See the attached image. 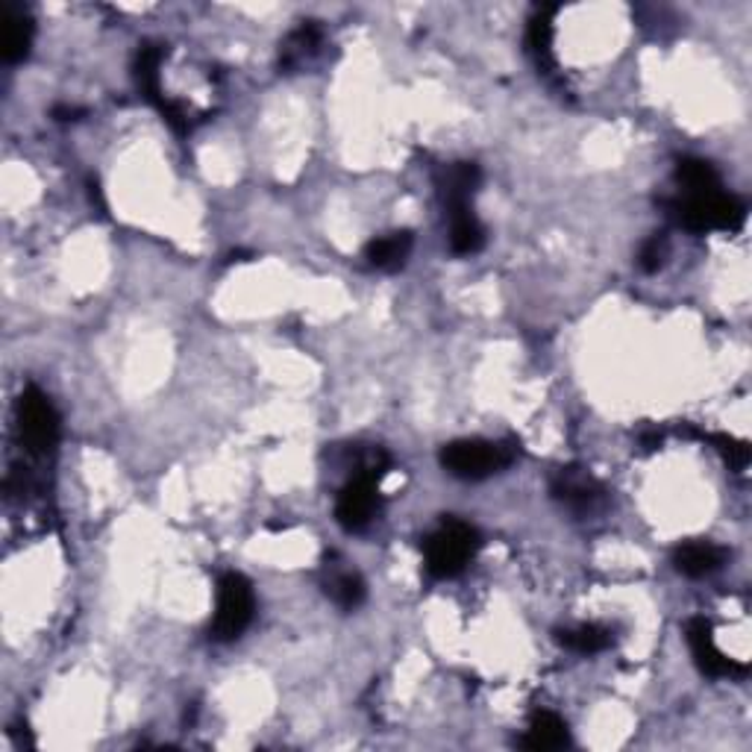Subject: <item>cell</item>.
Returning a JSON list of instances; mask_svg holds the SVG:
<instances>
[{
	"instance_id": "obj_1",
	"label": "cell",
	"mask_w": 752,
	"mask_h": 752,
	"mask_svg": "<svg viewBox=\"0 0 752 752\" xmlns=\"http://www.w3.org/2000/svg\"><path fill=\"white\" fill-rule=\"evenodd\" d=\"M517 459L515 442H482V438H461L444 444L442 468L456 480H489L506 470Z\"/></svg>"
},
{
	"instance_id": "obj_2",
	"label": "cell",
	"mask_w": 752,
	"mask_h": 752,
	"mask_svg": "<svg viewBox=\"0 0 752 752\" xmlns=\"http://www.w3.org/2000/svg\"><path fill=\"white\" fill-rule=\"evenodd\" d=\"M670 212L679 221V226H685L691 233H712V230L735 233V230H741L743 218H747L743 200H738L735 195H726L720 188L673 200Z\"/></svg>"
},
{
	"instance_id": "obj_3",
	"label": "cell",
	"mask_w": 752,
	"mask_h": 752,
	"mask_svg": "<svg viewBox=\"0 0 752 752\" xmlns=\"http://www.w3.org/2000/svg\"><path fill=\"white\" fill-rule=\"evenodd\" d=\"M480 550V532L465 524V520H444L433 536L423 541V559H426V574L435 579H450L459 576L470 564V559Z\"/></svg>"
},
{
	"instance_id": "obj_4",
	"label": "cell",
	"mask_w": 752,
	"mask_h": 752,
	"mask_svg": "<svg viewBox=\"0 0 752 752\" xmlns=\"http://www.w3.org/2000/svg\"><path fill=\"white\" fill-rule=\"evenodd\" d=\"M19 438L21 447L33 456H47L59 442L57 409L36 386L24 388V395L19 397Z\"/></svg>"
},
{
	"instance_id": "obj_5",
	"label": "cell",
	"mask_w": 752,
	"mask_h": 752,
	"mask_svg": "<svg viewBox=\"0 0 752 752\" xmlns=\"http://www.w3.org/2000/svg\"><path fill=\"white\" fill-rule=\"evenodd\" d=\"M256 611L254 585L242 574H224L218 579V609L212 621V638L235 641L250 626Z\"/></svg>"
},
{
	"instance_id": "obj_6",
	"label": "cell",
	"mask_w": 752,
	"mask_h": 752,
	"mask_svg": "<svg viewBox=\"0 0 752 752\" xmlns=\"http://www.w3.org/2000/svg\"><path fill=\"white\" fill-rule=\"evenodd\" d=\"M685 635H688V647H691V656H694L696 668L703 670L705 677H715V679L747 677V665L735 661V658H729L726 653L717 649L712 623L705 621V618L688 621Z\"/></svg>"
},
{
	"instance_id": "obj_7",
	"label": "cell",
	"mask_w": 752,
	"mask_h": 752,
	"mask_svg": "<svg viewBox=\"0 0 752 752\" xmlns=\"http://www.w3.org/2000/svg\"><path fill=\"white\" fill-rule=\"evenodd\" d=\"M379 480L371 473H356L353 480L341 489L339 503H336V517L348 532H359L374 520L379 508Z\"/></svg>"
},
{
	"instance_id": "obj_8",
	"label": "cell",
	"mask_w": 752,
	"mask_h": 752,
	"mask_svg": "<svg viewBox=\"0 0 752 752\" xmlns=\"http://www.w3.org/2000/svg\"><path fill=\"white\" fill-rule=\"evenodd\" d=\"M550 491H553L555 500H562L564 506L576 508V512H585V508H594L602 500V485L594 480L591 473L585 468H576V465H567V468L555 470L553 482H550Z\"/></svg>"
},
{
	"instance_id": "obj_9",
	"label": "cell",
	"mask_w": 752,
	"mask_h": 752,
	"mask_svg": "<svg viewBox=\"0 0 752 752\" xmlns=\"http://www.w3.org/2000/svg\"><path fill=\"white\" fill-rule=\"evenodd\" d=\"M480 165L473 162H453V165H444L438 174H435V188L442 195V203L447 212L453 209H468L470 198L477 195L480 188Z\"/></svg>"
},
{
	"instance_id": "obj_10",
	"label": "cell",
	"mask_w": 752,
	"mask_h": 752,
	"mask_svg": "<svg viewBox=\"0 0 752 752\" xmlns=\"http://www.w3.org/2000/svg\"><path fill=\"white\" fill-rule=\"evenodd\" d=\"M726 555L729 553L724 547L712 544V541H688V544L677 547L673 567L688 579H703V576H712L724 567Z\"/></svg>"
},
{
	"instance_id": "obj_11",
	"label": "cell",
	"mask_w": 752,
	"mask_h": 752,
	"mask_svg": "<svg viewBox=\"0 0 752 752\" xmlns=\"http://www.w3.org/2000/svg\"><path fill=\"white\" fill-rule=\"evenodd\" d=\"M412 245L414 235L409 233V230H395V233L374 238V242L365 247V259L371 268H376V271L395 273L406 265V259L412 254Z\"/></svg>"
},
{
	"instance_id": "obj_12",
	"label": "cell",
	"mask_w": 752,
	"mask_h": 752,
	"mask_svg": "<svg viewBox=\"0 0 752 752\" xmlns=\"http://www.w3.org/2000/svg\"><path fill=\"white\" fill-rule=\"evenodd\" d=\"M33 19L27 12L19 10V7H7L3 10V45H0V54H3V62H21L27 59L30 45H33Z\"/></svg>"
},
{
	"instance_id": "obj_13",
	"label": "cell",
	"mask_w": 752,
	"mask_h": 752,
	"mask_svg": "<svg viewBox=\"0 0 752 752\" xmlns=\"http://www.w3.org/2000/svg\"><path fill=\"white\" fill-rule=\"evenodd\" d=\"M524 747L536 752H550L562 750L571 743V732H567V724L562 717L553 715V712H536L529 717L527 735H524Z\"/></svg>"
},
{
	"instance_id": "obj_14",
	"label": "cell",
	"mask_w": 752,
	"mask_h": 752,
	"mask_svg": "<svg viewBox=\"0 0 752 752\" xmlns=\"http://www.w3.org/2000/svg\"><path fill=\"white\" fill-rule=\"evenodd\" d=\"M553 10H541L536 19L529 21L527 30V50L529 57L536 59L538 71L544 77L555 74V57H553Z\"/></svg>"
},
{
	"instance_id": "obj_15",
	"label": "cell",
	"mask_w": 752,
	"mask_h": 752,
	"mask_svg": "<svg viewBox=\"0 0 752 752\" xmlns=\"http://www.w3.org/2000/svg\"><path fill=\"white\" fill-rule=\"evenodd\" d=\"M450 215V247L453 254L470 256L482 250L485 245V230H482L480 218L473 215V209H453Z\"/></svg>"
},
{
	"instance_id": "obj_16",
	"label": "cell",
	"mask_w": 752,
	"mask_h": 752,
	"mask_svg": "<svg viewBox=\"0 0 752 752\" xmlns=\"http://www.w3.org/2000/svg\"><path fill=\"white\" fill-rule=\"evenodd\" d=\"M160 66H162V47L160 45H139V54H136V83H139L141 94L151 101V104L160 106L165 97H162L160 89Z\"/></svg>"
},
{
	"instance_id": "obj_17",
	"label": "cell",
	"mask_w": 752,
	"mask_h": 752,
	"mask_svg": "<svg viewBox=\"0 0 752 752\" xmlns=\"http://www.w3.org/2000/svg\"><path fill=\"white\" fill-rule=\"evenodd\" d=\"M324 591H327V597L336 606H341V609H359L362 602H365V579L356 574V571H332L329 574V579L324 583Z\"/></svg>"
},
{
	"instance_id": "obj_18",
	"label": "cell",
	"mask_w": 752,
	"mask_h": 752,
	"mask_svg": "<svg viewBox=\"0 0 752 752\" xmlns=\"http://www.w3.org/2000/svg\"><path fill=\"white\" fill-rule=\"evenodd\" d=\"M320 47V27L315 21H306L301 30H294L292 36L285 38V45L280 50V66L285 71L303 66V59L312 57Z\"/></svg>"
},
{
	"instance_id": "obj_19",
	"label": "cell",
	"mask_w": 752,
	"mask_h": 752,
	"mask_svg": "<svg viewBox=\"0 0 752 752\" xmlns=\"http://www.w3.org/2000/svg\"><path fill=\"white\" fill-rule=\"evenodd\" d=\"M677 183L685 188V195H703V191H715L720 188V177L712 162L705 160H679L677 165Z\"/></svg>"
},
{
	"instance_id": "obj_20",
	"label": "cell",
	"mask_w": 752,
	"mask_h": 752,
	"mask_svg": "<svg viewBox=\"0 0 752 752\" xmlns=\"http://www.w3.org/2000/svg\"><path fill=\"white\" fill-rule=\"evenodd\" d=\"M555 641L574 653H602L606 647H611V632L594 626V623H585V626H574V630H559Z\"/></svg>"
},
{
	"instance_id": "obj_21",
	"label": "cell",
	"mask_w": 752,
	"mask_h": 752,
	"mask_svg": "<svg viewBox=\"0 0 752 752\" xmlns=\"http://www.w3.org/2000/svg\"><path fill=\"white\" fill-rule=\"evenodd\" d=\"M703 438H708V442L715 444L717 453L724 456V461L732 470H743L750 465V447L743 442H735L729 435H703Z\"/></svg>"
},
{
	"instance_id": "obj_22",
	"label": "cell",
	"mask_w": 752,
	"mask_h": 752,
	"mask_svg": "<svg viewBox=\"0 0 752 752\" xmlns=\"http://www.w3.org/2000/svg\"><path fill=\"white\" fill-rule=\"evenodd\" d=\"M665 259H668V238L656 233L653 238L644 242V247H641V254H638L641 271L656 273L658 268H665Z\"/></svg>"
},
{
	"instance_id": "obj_23",
	"label": "cell",
	"mask_w": 752,
	"mask_h": 752,
	"mask_svg": "<svg viewBox=\"0 0 752 752\" xmlns=\"http://www.w3.org/2000/svg\"><path fill=\"white\" fill-rule=\"evenodd\" d=\"M83 115V109H77V106H57V109H54V118H57V121H80Z\"/></svg>"
},
{
	"instance_id": "obj_24",
	"label": "cell",
	"mask_w": 752,
	"mask_h": 752,
	"mask_svg": "<svg viewBox=\"0 0 752 752\" xmlns=\"http://www.w3.org/2000/svg\"><path fill=\"white\" fill-rule=\"evenodd\" d=\"M641 444H644V450H656V447H661V433H647L641 438Z\"/></svg>"
}]
</instances>
